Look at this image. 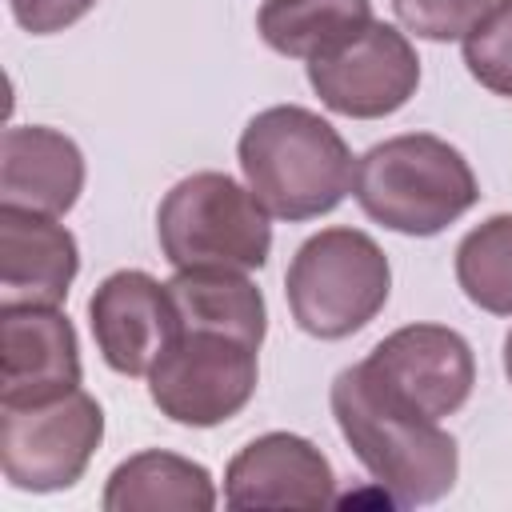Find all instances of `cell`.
Here are the masks:
<instances>
[{
	"label": "cell",
	"mask_w": 512,
	"mask_h": 512,
	"mask_svg": "<svg viewBox=\"0 0 512 512\" xmlns=\"http://www.w3.org/2000/svg\"><path fill=\"white\" fill-rule=\"evenodd\" d=\"M88 320L104 364L120 376H148V368L180 332L168 284L140 268L104 276L88 300Z\"/></svg>",
	"instance_id": "10"
},
{
	"label": "cell",
	"mask_w": 512,
	"mask_h": 512,
	"mask_svg": "<svg viewBox=\"0 0 512 512\" xmlns=\"http://www.w3.org/2000/svg\"><path fill=\"white\" fill-rule=\"evenodd\" d=\"M236 160L264 212L292 224L332 212L356 176L344 136L300 104L256 112L240 132Z\"/></svg>",
	"instance_id": "1"
},
{
	"label": "cell",
	"mask_w": 512,
	"mask_h": 512,
	"mask_svg": "<svg viewBox=\"0 0 512 512\" xmlns=\"http://www.w3.org/2000/svg\"><path fill=\"white\" fill-rule=\"evenodd\" d=\"M0 336V404H40L80 388V344L60 308L0 304Z\"/></svg>",
	"instance_id": "12"
},
{
	"label": "cell",
	"mask_w": 512,
	"mask_h": 512,
	"mask_svg": "<svg viewBox=\"0 0 512 512\" xmlns=\"http://www.w3.org/2000/svg\"><path fill=\"white\" fill-rule=\"evenodd\" d=\"M160 252L172 268H236L268 264L272 224L252 188L228 172H192L176 180L156 208Z\"/></svg>",
	"instance_id": "5"
},
{
	"label": "cell",
	"mask_w": 512,
	"mask_h": 512,
	"mask_svg": "<svg viewBox=\"0 0 512 512\" xmlns=\"http://www.w3.org/2000/svg\"><path fill=\"white\" fill-rule=\"evenodd\" d=\"M392 268L384 248L360 228H320L308 236L284 276V296L300 332L344 340L388 304Z\"/></svg>",
	"instance_id": "4"
},
{
	"label": "cell",
	"mask_w": 512,
	"mask_h": 512,
	"mask_svg": "<svg viewBox=\"0 0 512 512\" xmlns=\"http://www.w3.org/2000/svg\"><path fill=\"white\" fill-rule=\"evenodd\" d=\"M360 368L388 400L428 420L460 412L476 384V356L468 340L444 324H404L388 332Z\"/></svg>",
	"instance_id": "9"
},
{
	"label": "cell",
	"mask_w": 512,
	"mask_h": 512,
	"mask_svg": "<svg viewBox=\"0 0 512 512\" xmlns=\"http://www.w3.org/2000/svg\"><path fill=\"white\" fill-rule=\"evenodd\" d=\"M336 500L328 456L296 432H264L248 440L224 472L228 508H324Z\"/></svg>",
	"instance_id": "11"
},
{
	"label": "cell",
	"mask_w": 512,
	"mask_h": 512,
	"mask_svg": "<svg viewBox=\"0 0 512 512\" xmlns=\"http://www.w3.org/2000/svg\"><path fill=\"white\" fill-rule=\"evenodd\" d=\"M84 192V156L72 136L44 124H12L0 140V204L64 216Z\"/></svg>",
	"instance_id": "14"
},
{
	"label": "cell",
	"mask_w": 512,
	"mask_h": 512,
	"mask_svg": "<svg viewBox=\"0 0 512 512\" xmlns=\"http://www.w3.org/2000/svg\"><path fill=\"white\" fill-rule=\"evenodd\" d=\"M100 504L104 512H208L216 508V484L204 464L148 448L112 468Z\"/></svg>",
	"instance_id": "15"
},
{
	"label": "cell",
	"mask_w": 512,
	"mask_h": 512,
	"mask_svg": "<svg viewBox=\"0 0 512 512\" xmlns=\"http://www.w3.org/2000/svg\"><path fill=\"white\" fill-rule=\"evenodd\" d=\"M308 84L328 112L352 120H380L400 112L416 96L420 56L400 28L372 20L364 32L312 56Z\"/></svg>",
	"instance_id": "8"
},
{
	"label": "cell",
	"mask_w": 512,
	"mask_h": 512,
	"mask_svg": "<svg viewBox=\"0 0 512 512\" xmlns=\"http://www.w3.org/2000/svg\"><path fill=\"white\" fill-rule=\"evenodd\" d=\"M504 376H508V384H512V328H508V336H504Z\"/></svg>",
	"instance_id": "22"
},
{
	"label": "cell",
	"mask_w": 512,
	"mask_h": 512,
	"mask_svg": "<svg viewBox=\"0 0 512 512\" xmlns=\"http://www.w3.org/2000/svg\"><path fill=\"white\" fill-rule=\"evenodd\" d=\"M256 352V344L228 332L180 328L148 368V396L172 424L216 428L252 400L260 376Z\"/></svg>",
	"instance_id": "6"
},
{
	"label": "cell",
	"mask_w": 512,
	"mask_h": 512,
	"mask_svg": "<svg viewBox=\"0 0 512 512\" xmlns=\"http://www.w3.org/2000/svg\"><path fill=\"white\" fill-rule=\"evenodd\" d=\"M180 316V328H208L228 332L248 344H264L268 332V308L260 288L236 272V268H176L172 280H164Z\"/></svg>",
	"instance_id": "16"
},
{
	"label": "cell",
	"mask_w": 512,
	"mask_h": 512,
	"mask_svg": "<svg viewBox=\"0 0 512 512\" xmlns=\"http://www.w3.org/2000/svg\"><path fill=\"white\" fill-rule=\"evenodd\" d=\"M496 0H392L396 20L424 40H464Z\"/></svg>",
	"instance_id": "20"
},
{
	"label": "cell",
	"mask_w": 512,
	"mask_h": 512,
	"mask_svg": "<svg viewBox=\"0 0 512 512\" xmlns=\"http://www.w3.org/2000/svg\"><path fill=\"white\" fill-rule=\"evenodd\" d=\"M456 284L492 312L512 316V212H496L456 244Z\"/></svg>",
	"instance_id": "18"
},
{
	"label": "cell",
	"mask_w": 512,
	"mask_h": 512,
	"mask_svg": "<svg viewBox=\"0 0 512 512\" xmlns=\"http://www.w3.org/2000/svg\"><path fill=\"white\" fill-rule=\"evenodd\" d=\"M104 440V412L84 392L40 404H0V464L4 480L20 492L72 488Z\"/></svg>",
	"instance_id": "7"
},
{
	"label": "cell",
	"mask_w": 512,
	"mask_h": 512,
	"mask_svg": "<svg viewBox=\"0 0 512 512\" xmlns=\"http://www.w3.org/2000/svg\"><path fill=\"white\" fill-rule=\"evenodd\" d=\"M464 64L488 92L512 100V0H496L464 36Z\"/></svg>",
	"instance_id": "19"
},
{
	"label": "cell",
	"mask_w": 512,
	"mask_h": 512,
	"mask_svg": "<svg viewBox=\"0 0 512 512\" xmlns=\"http://www.w3.org/2000/svg\"><path fill=\"white\" fill-rule=\"evenodd\" d=\"M332 416L352 456L372 472V480L392 496V504H436L452 492L460 472L456 440L440 420L416 416L388 400L360 364L332 380Z\"/></svg>",
	"instance_id": "2"
},
{
	"label": "cell",
	"mask_w": 512,
	"mask_h": 512,
	"mask_svg": "<svg viewBox=\"0 0 512 512\" xmlns=\"http://www.w3.org/2000/svg\"><path fill=\"white\" fill-rule=\"evenodd\" d=\"M372 24V0H264L260 40L292 60H312Z\"/></svg>",
	"instance_id": "17"
},
{
	"label": "cell",
	"mask_w": 512,
	"mask_h": 512,
	"mask_svg": "<svg viewBox=\"0 0 512 512\" xmlns=\"http://www.w3.org/2000/svg\"><path fill=\"white\" fill-rule=\"evenodd\" d=\"M8 8L24 32L52 36V32H64L68 24L84 20L96 8V0H8Z\"/></svg>",
	"instance_id": "21"
},
{
	"label": "cell",
	"mask_w": 512,
	"mask_h": 512,
	"mask_svg": "<svg viewBox=\"0 0 512 512\" xmlns=\"http://www.w3.org/2000/svg\"><path fill=\"white\" fill-rule=\"evenodd\" d=\"M76 272V236L56 216L0 204V304L60 308Z\"/></svg>",
	"instance_id": "13"
},
{
	"label": "cell",
	"mask_w": 512,
	"mask_h": 512,
	"mask_svg": "<svg viewBox=\"0 0 512 512\" xmlns=\"http://www.w3.org/2000/svg\"><path fill=\"white\" fill-rule=\"evenodd\" d=\"M352 196L368 220L400 236H436L480 200V184L460 148L432 132H404L356 160Z\"/></svg>",
	"instance_id": "3"
}]
</instances>
